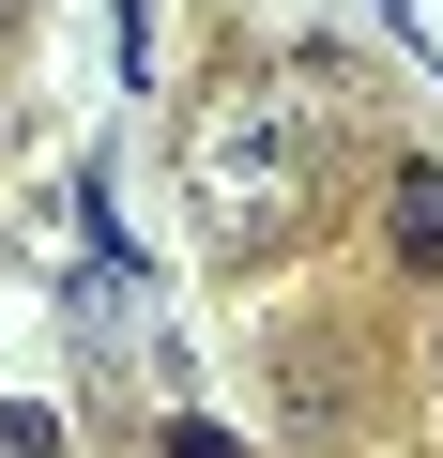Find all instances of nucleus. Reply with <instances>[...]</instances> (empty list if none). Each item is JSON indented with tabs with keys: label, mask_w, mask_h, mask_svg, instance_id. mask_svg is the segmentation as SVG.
<instances>
[{
	"label": "nucleus",
	"mask_w": 443,
	"mask_h": 458,
	"mask_svg": "<svg viewBox=\"0 0 443 458\" xmlns=\"http://www.w3.org/2000/svg\"><path fill=\"white\" fill-rule=\"evenodd\" d=\"M168 458H230V428H168Z\"/></svg>",
	"instance_id": "7ed1b4c3"
},
{
	"label": "nucleus",
	"mask_w": 443,
	"mask_h": 458,
	"mask_svg": "<svg viewBox=\"0 0 443 458\" xmlns=\"http://www.w3.org/2000/svg\"><path fill=\"white\" fill-rule=\"evenodd\" d=\"M382 229H397L413 276H443V168H397V183H382Z\"/></svg>",
	"instance_id": "f03ea898"
},
{
	"label": "nucleus",
	"mask_w": 443,
	"mask_h": 458,
	"mask_svg": "<svg viewBox=\"0 0 443 458\" xmlns=\"http://www.w3.org/2000/svg\"><path fill=\"white\" fill-rule=\"evenodd\" d=\"M306 183H321V123H306L291 77H230V92L183 123V199H199V229L230 260L276 245V229L306 214Z\"/></svg>",
	"instance_id": "f257e3e1"
},
{
	"label": "nucleus",
	"mask_w": 443,
	"mask_h": 458,
	"mask_svg": "<svg viewBox=\"0 0 443 458\" xmlns=\"http://www.w3.org/2000/svg\"><path fill=\"white\" fill-rule=\"evenodd\" d=\"M428 367H443V336H428Z\"/></svg>",
	"instance_id": "39448f33"
},
{
	"label": "nucleus",
	"mask_w": 443,
	"mask_h": 458,
	"mask_svg": "<svg viewBox=\"0 0 443 458\" xmlns=\"http://www.w3.org/2000/svg\"><path fill=\"white\" fill-rule=\"evenodd\" d=\"M0 47H16V0H0Z\"/></svg>",
	"instance_id": "20e7f679"
}]
</instances>
